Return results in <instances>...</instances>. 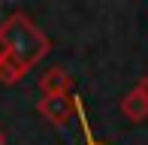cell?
Here are the masks:
<instances>
[{
  "label": "cell",
  "mask_w": 148,
  "mask_h": 145,
  "mask_svg": "<svg viewBox=\"0 0 148 145\" xmlns=\"http://www.w3.org/2000/svg\"><path fill=\"white\" fill-rule=\"evenodd\" d=\"M49 51H51V39L24 12H12L0 24V61H15L18 67L30 72Z\"/></svg>",
  "instance_id": "obj_1"
},
{
  "label": "cell",
  "mask_w": 148,
  "mask_h": 145,
  "mask_svg": "<svg viewBox=\"0 0 148 145\" xmlns=\"http://www.w3.org/2000/svg\"><path fill=\"white\" fill-rule=\"evenodd\" d=\"M36 112H39V115H42L49 124L64 127V124L70 121L73 115H76V97H70V94H60V97H42V100L36 103Z\"/></svg>",
  "instance_id": "obj_2"
},
{
  "label": "cell",
  "mask_w": 148,
  "mask_h": 145,
  "mask_svg": "<svg viewBox=\"0 0 148 145\" xmlns=\"http://www.w3.org/2000/svg\"><path fill=\"white\" fill-rule=\"evenodd\" d=\"M39 91L42 97H60V94H70L73 91V76L64 67H51L39 76Z\"/></svg>",
  "instance_id": "obj_3"
},
{
  "label": "cell",
  "mask_w": 148,
  "mask_h": 145,
  "mask_svg": "<svg viewBox=\"0 0 148 145\" xmlns=\"http://www.w3.org/2000/svg\"><path fill=\"white\" fill-rule=\"evenodd\" d=\"M121 115H124L127 121H133V124H142L148 118V100L136 88H133L130 94H124V100H121Z\"/></svg>",
  "instance_id": "obj_4"
},
{
  "label": "cell",
  "mask_w": 148,
  "mask_h": 145,
  "mask_svg": "<svg viewBox=\"0 0 148 145\" xmlns=\"http://www.w3.org/2000/svg\"><path fill=\"white\" fill-rule=\"evenodd\" d=\"M136 91H139V94H142V97H145V100H148V76H145V79H142V82H139V85H136Z\"/></svg>",
  "instance_id": "obj_5"
},
{
  "label": "cell",
  "mask_w": 148,
  "mask_h": 145,
  "mask_svg": "<svg viewBox=\"0 0 148 145\" xmlns=\"http://www.w3.org/2000/svg\"><path fill=\"white\" fill-rule=\"evenodd\" d=\"M0 145H6V133H3V130H0Z\"/></svg>",
  "instance_id": "obj_6"
},
{
  "label": "cell",
  "mask_w": 148,
  "mask_h": 145,
  "mask_svg": "<svg viewBox=\"0 0 148 145\" xmlns=\"http://www.w3.org/2000/svg\"><path fill=\"white\" fill-rule=\"evenodd\" d=\"M88 145H106V142H94V139H91V142H88Z\"/></svg>",
  "instance_id": "obj_7"
}]
</instances>
